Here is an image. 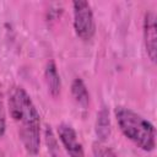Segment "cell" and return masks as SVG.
I'll return each instance as SVG.
<instances>
[{"instance_id": "1", "label": "cell", "mask_w": 157, "mask_h": 157, "mask_svg": "<svg viewBox=\"0 0 157 157\" xmlns=\"http://www.w3.org/2000/svg\"><path fill=\"white\" fill-rule=\"evenodd\" d=\"M9 112L17 126L18 137L27 155L34 157L40 151V115L28 92L18 85L9 88Z\"/></svg>"}, {"instance_id": "2", "label": "cell", "mask_w": 157, "mask_h": 157, "mask_svg": "<svg viewBox=\"0 0 157 157\" xmlns=\"http://www.w3.org/2000/svg\"><path fill=\"white\" fill-rule=\"evenodd\" d=\"M114 118L121 134L137 148L152 152L156 148V128L145 117L131 108L117 105Z\"/></svg>"}, {"instance_id": "3", "label": "cell", "mask_w": 157, "mask_h": 157, "mask_svg": "<svg viewBox=\"0 0 157 157\" xmlns=\"http://www.w3.org/2000/svg\"><path fill=\"white\" fill-rule=\"evenodd\" d=\"M72 25L75 34L82 42H90L96 34V20L88 1L72 2Z\"/></svg>"}, {"instance_id": "4", "label": "cell", "mask_w": 157, "mask_h": 157, "mask_svg": "<svg viewBox=\"0 0 157 157\" xmlns=\"http://www.w3.org/2000/svg\"><path fill=\"white\" fill-rule=\"evenodd\" d=\"M56 134L69 157H86L78 135L70 124L61 123L60 125H58Z\"/></svg>"}, {"instance_id": "5", "label": "cell", "mask_w": 157, "mask_h": 157, "mask_svg": "<svg viewBox=\"0 0 157 157\" xmlns=\"http://www.w3.org/2000/svg\"><path fill=\"white\" fill-rule=\"evenodd\" d=\"M142 34L147 56L152 63H156L157 53V33H156V15L153 11H146L142 21Z\"/></svg>"}, {"instance_id": "6", "label": "cell", "mask_w": 157, "mask_h": 157, "mask_svg": "<svg viewBox=\"0 0 157 157\" xmlns=\"http://www.w3.org/2000/svg\"><path fill=\"white\" fill-rule=\"evenodd\" d=\"M44 78H45V83H47L48 92L50 93V96L58 97L61 91V80H60L56 64L53 59H50L45 65Z\"/></svg>"}, {"instance_id": "7", "label": "cell", "mask_w": 157, "mask_h": 157, "mask_svg": "<svg viewBox=\"0 0 157 157\" xmlns=\"http://www.w3.org/2000/svg\"><path fill=\"white\" fill-rule=\"evenodd\" d=\"M94 131L97 135L98 141L105 142L112 132V124H110V115L107 107H102L99 112L97 113L96 124H94Z\"/></svg>"}, {"instance_id": "8", "label": "cell", "mask_w": 157, "mask_h": 157, "mask_svg": "<svg viewBox=\"0 0 157 157\" xmlns=\"http://www.w3.org/2000/svg\"><path fill=\"white\" fill-rule=\"evenodd\" d=\"M71 94L75 102L82 108H87L90 104V92L85 81L81 77H75L71 82Z\"/></svg>"}, {"instance_id": "9", "label": "cell", "mask_w": 157, "mask_h": 157, "mask_svg": "<svg viewBox=\"0 0 157 157\" xmlns=\"http://www.w3.org/2000/svg\"><path fill=\"white\" fill-rule=\"evenodd\" d=\"M92 153L93 157H118L109 146L101 141H96L92 144Z\"/></svg>"}, {"instance_id": "10", "label": "cell", "mask_w": 157, "mask_h": 157, "mask_svg": "<svg viewBox=\"0 0 157 157\" xmlns=\"http://www.w3.org/2000/svg\"><path fill=\"white\" fill-rule=\"evenodd\" d=\"M6 132V108L4 102V93L0 85V139Z\"/></svg>"}, {"instance_id": "11", "label": "cell", "mask_w": 157, "mask_h": 157, "mask_svg": "<svg viewBox=\"0 0 157 157\" xmlns=\"http://www.w3.org/2000/svg\"><path fill=\"white\" fill-rule=\"evenodd\" d=\"M56 157H58V156H56Z\"/></svg>"}]
</instances>
